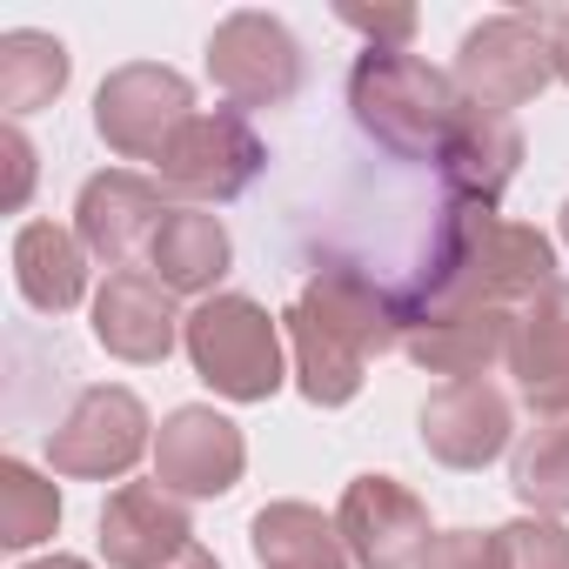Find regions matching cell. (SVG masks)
Instances as JSON below:
<instances>
[{"label": "cell", "instance_id": "obj_1", "mask_svg": "<svg viewBox=\"0 0 569 569\" xmlns=\"http://www.w3.org/2000/svg\"><path fill=\"white\" fill-rule=\"evenodd\" d=\"M556 281V248L529 221H502L496 208L449 201L429 241V268L396 289L402 309H522Z\"/></svg>", "mask_w": 569, "mask_h": 569}, {"label": "cell", "instance_id": "obj_2", "mask_svg": "<svg viewBox=\"0 0 569 569\" xmlns=\"http://www.w3.org/2000/svg\"><path fill=\"white\" fill-rule=\"evenodd\" d=\"M349 108H356V128H362L376 148H389L396 161H436L469 101H462L456 81H449L442 68H429L422 54L369 48V54L349 68Z\"/></svg>", "mask_w": 569, "mask_h": 569}, {"label": "cell", "instance_id": "obj_3", "mask_svg": "<svg viewBox=\"0 0 569 569\" xmlns=\"http://www.w3.org/2000/svg\"><path fill=\"white\" fill-rule=\"evenodd\" d=\"M181 349L194 376L228 402H268L281 389V329L254 296H208L188 309Z\"/></svg>", "mask_w": 569, "mask_h": 569}, {"label": "cell", "instance_id": "obj_4", "mask_svg": "<svg viewBox=\"0 0 569 569\" xmlns=\"http://www.w3.org/2000/svg\"><path fill=\"white\" fill-rule=\"evenodd\" d=\"M449 81H456V94L469 108H489V114L529 108L556 81V54H549V34H542V14H496V21L469 28L462 48H456Z\"/></svg>", "mask_w": 569, "mask_h": 569}, {"label": "cell", "instance_id": "obj_5", "mask_svg": "<svg viewBox=\"0 0 569 569\" xmlns=\"http://www.w3.org/2000/svg\"><path fill=\"white\" fill-rule=\"evenodd\" d=\"M261 168H268V148H261V134L248 128L241 108H201V114L168 141V154L154 161L161 188L181 194V208L234 201V194L254 188Z\"/></svg>", "mask_w": 569, "mask_h": 569}, {"label": "cell", "instance_id": "obj_6", "mask_svg": "<svg viewBox=\"0 0 569 569\" xmlns=\"http://www.w3.org/2000/svg\"><path fill=\"white\" fill-rule=\"evenodd\" d=\"M148 402L121 382L81 389L74 409L61 416V429L48 436V469L74 476V482H121L141 456H148Z\"/></svg>", "mask_w": 569, "mask_h": 569}, {"label": "cell", "instance_id": "obj_7", "mask_svg": "<svg viewBox=\"0 0 569 569\" xmlns=\"http://www.w3.org/2000/svg\"><path fill=\"white\" fill-rule=\"evenodd\" d=\"M194 88L174 74V68H154V61H134V68H114L94 94V134L121 154V161H161L168 141L194 121Z\"/></svg>", "mask_w": 569, "mask_h": 569}, {"label": "cell", "instance_id": "obj_8", "mask_svg": "<svg viewBox=\"0 0 569 569\" xmlns=\"http://www.w3.org/2000/svg\"><path fill=\"white\" fill-rule=\"evenodd\" d=\"M208 81L228 94V108H281L302 94V41L274 14H228L208 34Z\"/></svg>", "mask_w": 569, "mask_h": 569}, {"label": "cell", "instance_id": "obj_9", "mask_svg": "<svg viewBox=\"0 0 569 569\" xmlns=\"http://www.w3.org/2000/svg\"><path fill=\"white\" fill-rule=\"evenodd\" d=\"M241 469H248V442H241V429H234L221 409H208V402L174 409V416L161 422V436H154V482H161L168 496H181V502H214V496H228V489L241 482Z\"/></svg>", "mask_w": 569, "mask_h": 569}, {"label": "cell", "instance_id": "obj_10", "mask_svg": "<svg viewBox=\"0 0 569 569\" xmlns=\"http://www.w3.org/2000/svg\"><path fill=\"white\" fill-rule=\"evenodd\" d=\"M336 529L362 569H416L429 549V509L396 476H356L336 502Z\"/></svg>", "mask_w": 569, "mask_h": 569}, {"label": "cell", "instance_id": "obj_11", "mask_svg": "<svg viewBox=\"0 0 569 569\" xmlns=\"http://www.w3.org/2000/svg\"><path fill=\"white\" fill-rule=\"evenodd\" d=\"M516 309H402V356L422 376L476 382L496 362H509Z\"/></svg>", "mask_w": 569, "mask_h": 569}, {"label": "cell", "instance_id": "obj_12", "mask_svg": "<svg viewBox=\"0 0 569 569\" xmlns=\"http://www.w3.org/2000/svg\"><path fill=\"white\" fill-rule=\"evenodd\" d=\"M161 221H168L161 181H148V174H134V168L94 174V181L81 188V201H74V234H81V248H88L94 261H108L114 274L134 268V254L154 248Z\"/></svg>", "mask_w": 569, "mask_h": 569}, {"label": "cell", "instance_id": "obj_13", "mask_svg": "<svg viewBox=\"0 0 569 569\" xmlns=\"http://www.w3.org/2000/svg\"><path fill=\"white\" fill-rule=\"evenodd\" d=\"M516 436V402L476 376V382H442L422 402V449L442 469H489Z\"/></svg>", "mask_w": 569, "mask_h": 569}, {"label": "cell", "instance_id": "obj_14", "mask_svg": "<svg viewBox=\"0 0 569 569\" xmlns=\"http://www.w3.org/2000/svg\"><path fill=\"white\" fill-rule=\"evenodd\" d=\"M188 316L174 309V289H161L154 274L141 268H121L101 281L94 296V342L114 356V362H134V369H154L174 356Z\"/></svg>", "mask_w": 569, "mask_h": 569}, {"label": "cell", "instance_id": "obj_15", "mask_svg": "<svg viewBox=\"0 0 569 569\" xmlns=\"http://www.w3.org/2000/svg\"><path fill=\"white\" fill-rule=\"evenodd\" d=\"M509 376H516V396L529 416L569 422V281L562 274L516 309Z\"/></svg>", "mask_w": 569, "mask_h": 569}, {"label": "cell", "instance_id": "obj_16", "mask_svg": "<svg viewBox=\"0 0 569 569\" xmlns=\"http://www.w3.org/2000/svg\"><path fill=\"white\" fill-rule=\"evenodd\" d=\"M296 309H309L316 322H329V329H336L342 342H356L362 356L402 349V302H396V289H382V281L362 274L356 261H322V268L302 281Z\"/></svg>", "mask_w": 569, "mask_h": 569}, {"label": "cell", "instance_id": "obj_17", "mask_svg": "<svg viewBox=\"0 0 569 569\" xmlns=\"http://www.w3.org/2000/svg\"><path fill=\"white\" fill-rule=\"evenodd\" d=\"M194 542V516L161 482H121L101 509V556L108 569H161Z\"/></svg>", "mask_w": 569, "mask_h": 569}, {"label": "cell", "instance_id": "obj_18", "mask_svg": "<svg viewBox=\"0 0 569 569\" xmlns=\"http://www.w3.org/2000/svg\"><path fill=\"white\" fill-rule=\"evenodd\" d=\"M436 168H442V188H449V201L496 208V201L509 194L516 168H522V128H516V114L462 108V121H456V134L442 141Z\"/></svg>", "mask_w": 569, "mask_h": 569}, {"label": "cell", "instance_id": "obj_19", "mask_svg": "<svg viewBox=\"0 0 569 569\" xmlns=\"http://www.w3.org/2000/svg\"><path fill=\"white\" fill-rule=\"evenodd\" d=\"M228 268H234V241H228L221 214H208V208H168V221H161V234L148 248V274L161 281V289L208 302Z\"/></svg>", "mask_w": 569, "mask_h": 569}, {"label": "cell", "instance_id": "obj_20", "mask_svg": "<svg viewBox=\"0 0 569 569\" xmlns=\"http://www.w3.org/2000/svg\"><path fill=\"white\" fill-rule=\"evenodd\" d=\"M14 289L41 316L81 309V296H88V248H81V234L54 228V221H21V234H14Z\"/></svg>", "mask_w": 569, "mask_h": 569}, {"label": "cell", "instance_id": "obj_21", "mask_svg": "<svg viewBox=\"0 0 569 569\" xmlns=\"http://www.w3.org/2000/svg\"><path fill=\"white\" fill-rule=\"evenodd\" d=\"M254 562L261 569H349V542L336 529V516H322L316 502H268L248 522Z\"/></svg>", "mask_w": 569, "mask_h": 569}, {"label": "cell", "instance_id": "obj_22", "mask_svg": "<svg viewBox=\"0 0 569 569\" xmlns=\"http://www.w3.org/2000/svg\"><path fill=\"white\" fill-rule=\"evenodd\" d=\"M289 349H296V389L316 402V409H342L362 396V376H369V356L356 342H342L329 322H316L309 309L289 302Z\"/></svg>", "mask_w": 569, "mask_h": 569}, {"label": "cell", "instance_id": "obj_23", "mask_svg": "<svg viewBox=\"0 0 569 569\" xmlns=\"http://www.w3.org/2000/svg\"><path fill=\"white\" fill-rule=\"evenodd\" d=\"M68 74H74V61H68V48L54 34H34V28L0 34V108H8L14 121L54 108Z\"/></svg>", "mask_w": 569, "mask_h": 569}, {"label": "cell", "instance_id": "obj_24", "mask_svg": "<svg viewBox=\"0 0 569 569\" xmlns=\"http://www.w3.org/2000/svg\"><path fill=\"white\" fill-rule=\"evenodd\" d=\"M509 489L529 516L562 522L569 516V422H542L509 456Z\"/></svg>", "mask_w": 569, "mask_h": 569}, {"label": "cell", "instance_id": "obj_25", "mask_svg": "<svg viewBox=\"0 0 569 569\" xmlns=\"http://www.w3.org/2000/svg\"><path fill=\"white\" fill-rule=\"evenodd\" d=\"M54 529H61V489L34 462L8 456V462H0V542H8V549H34Z\"/></svg>", "mask_w": 569, "mask_h": 569}, {"label": "cell", "instance_id": "obj_26", "mask_svg": "<svg viewBox=\"0 0 569 569\" xmlns=\"http://www.w3.org/2000/svg\"><path fill=\"white\" fill-rule=\"evenodd\" d=\"M496 569H569V529L549 516H516L496 529Z\"/></svg>", "mask_w": 569, "mask_h": 569}, {"label": "cell", "instance_id": "obj_27", "mask_svg": "<svg viewBox=\"0 0 569 569\" xmlns=\"http://www.w3.org/2000/svg\"><path fill=\"white\" fill-rule=\"evenodd\" d=\"M416 569H496V529L489 536L482 529H442V536H429Z\"/></svg>", "mask_w": 569, "mask_h": 569}, {"label": "cell", "instance_id": "obj_28", "mask_svg": "<svg viewBox=\"0 0 569 569\" xmlns=\"http://www.w3.org/2000/svg\"><path fill=\"white\" fill-rule=\"evenodd\" d=\"M356 34H369V48H396V54H409V34H416V8H336Z\"/></svg>", "mask_w": 569, "mask_h": 569}, {"label": "cell", "instance_id": "obj_29", "mask_svg": "<svg viewBox=\"0 0 569 569\" xmlns=\"http://www.w3.org/2000/svg\"><path fill=\"white\" fill-rule=\"evenodd\" d=\"M0 154H8V208H28V194H34V141L21 134V128H8L0 134Z\"/></svg>", "mask_w": 569, "mask_h": 569}, {"label": "cell", "instance_id": "obj_30", "mask_svg": "<svg viewBox=\"0 0 569 569\" xmlns=\"http://www.w3.org/2000/svg\"><path fill=\"white\" fill-rule=\"evenodd\" d=\"M542 34H549V54H556V81H569V8H549Z\"/></svg>", "mask_w": 569, "mask_h": 569}, {"label": "cell", "instance_id": "obj_31", "mask_svg": "<svg viewBox=\"0 0 569 569\" xmlns=\"http://www.w3.org/2000/svg\"><path fill=\"white\" fill-rule=\"evenodd\" d=\"M161 569H221V562H214V556H208L201 542H188V549H181L174 562H161Z\"/></svg>", "mask_w": 569, "mask_h": 569}, {"label": "cell", "instance_id": "obj_32", "mask_svg": "<svg viewBox=\"0 0 569 569\" xmlns=\"http://www.w3.org/2000/svg\"><path fill=\"white\" fill-rule=\"evenodd\" d=\"M21 569H94V562H81V556H41V562H21Z\"/></svg>", "mask_w": 569, "mask_h": 569}, {"label": "cell", "instance_id": "obj_33", "mask_svg": "<svg viewBox=\"0 0 569 569\" xmlns=\"http://www.w3.org/2000/svg\"><path fill=\"white\" fill-rule=\"evenodd\" d=\"M562 241H569V201H562Z\"/></svg>", "mask_w": 569, "mask_h": 569}]
</instances>
